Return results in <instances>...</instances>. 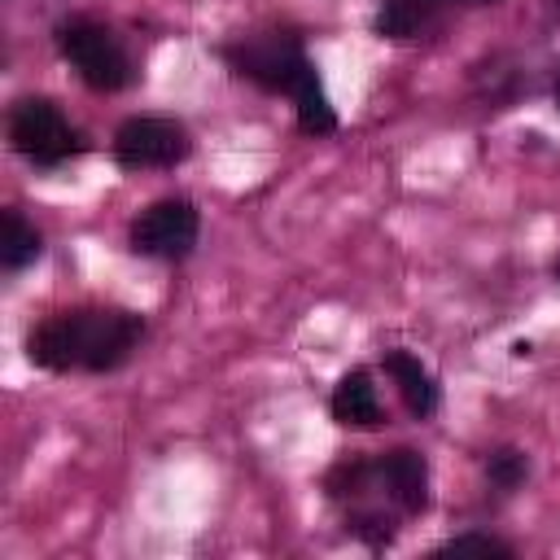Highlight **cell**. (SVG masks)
<instances>
[{"label":"cell","instance_id":"1","mask_svg":"<svg viewBox=\"0 0 560 560\" xmlns=\"http://www.w3.org/2000/svg\"><path fill=\"white\" fill-rule=\"evenodd\" d=\"M140 332H144L140 319L127 311H66L44 319L31 332L26 350L48 372H70V368L109 372L136 350Z\"/></svg>","mask_w":560,"mask_h":560},{"label":"cell","instance_id":"2","mask_svg":"<svg viewBox=\"0 0 560 560\" xmlns=\"http://www.w3.org/2000/svg\"><path fill=\"white\" fill-rule=\"evenodd\" d=\"M57 44H61V57L83 74L88 88L96 92H118L127 79H131V61L122 52V44L114 39L109 26L101 22H88V18H74L57 31Z\"/></svg>","mask_w":560,"mask_h":560},{"label":"cell","instance_id":"3","mask_svg":"<svg viewBox=\"0 0 560 560\" xmlns=\"http://www.w3.org/2000/svg\"><path fill=\"white\" fill-rule=\"evenodd\" d=\"M223 57H228V66H232L236 74L254 79V83L267 88V92H293L298 74L311 66L306 52H302V44H298L293 35H284V31L245 35V39L228 44Z\"/></svg>","mask_w":560,"mask_h":560},{"label":"cell","instance_id":"4","mask_svg":"<svg viewBox=\"0 0 560 560\" xmlns=\"http://www.w3.org/2000/svg\"><path fill=\"white\" fill-rule=\"evenodd\" d=\"M9 140H13L18 153H26L39 166H57V162H66L79 149V136L70 131V122L61 118V109L48 105V101H22V105H13V114H9Z\"/></svg>","mask_w":560,"mask_h":560},{"label":"cell","instance_id":"5","mask_svg":"<svg viewBox=\"0 0 560 560\" xmlns=\"http://www.w3.org/2000/svg\"><path fill=\"white\" fill-rule=\"evenodd\" d=\"M197 241V210L184 197H162L131 223V249L144 258H184Z\"/></svg>","mask_w":560,"mask_h":560},{"label":"cell","instance_id":"6","mask_svg":"<svg viewBox=\"0 0 560 560\" xmlns=\"http://www.w3.org/2000/svg\"><path fill=\"white\" fill-rule=\"evenodd\" d=\"M188 131L171 118H127L114 136V153L122 166H175L188 158Z\"/></svg>","mask_w":560,"mask_h":560},{"label":"cell","instance_id":"7","mask_svg":"<svg viewBox=\"0 0 560 560\" xmlns=\"http://www.w3.org/2000/svg\"><path fill=\"white\" fill-rule=\"evenodd\" d=\"M376 477H381V486L398 499L402 512H424V503H429V468H424V459H420L416 451L398 446V451L381 455Z\"/></svg>","mask_w":560,"mask_h":560},{"label":"cell","instance_id":"8","mask_svg":"<svg viewBox=\"0 0 560 560\" xmlns=\"http://www.w3.org/2000/svg\"><path fill=\"white\" fill-rule=\"evenodd\" d=\"M332 420L337 424H354V429H372L381 420V402H376V385L368 372H346L332 389Z\"/></svg>","mask_w":560,"mask_h":560},{"label":"cell","instance_id":"9","mask_svg":"<svg viewBox=\"0 0 560 560\" xmlns=\"http://www.w3.org/2000/svg\"><path fill=\"white\" fill-rule=\"evenodd\" d=\"M385 372L398 381V394H402V402L411 407V416H429V411L438 407V385H433V376L420 368V359H411L407 350H389V354H385Z\"/></svg>","mask_w":560,"mask_h":560},{"label":"cell","instance_id":"10","mask_svg":"<svg viewBox=\"0 0 560 560\" xmlns=\"http://www.w3.org/2000/svg\"><path fill=\"white\" fill-rule=\"evenodd\" d=\"M289 96L298 101V127H302V131L324 136V131L337 127V114H332V105H328V96H324V88H319L315 66H306V70L298 74V83H293Z\"/></svg>","mask_w":560,"mask_h":560},{"label":"cell","instance_id":"11","mask_svg":"<svg viewBox=\"0 0 560 560\" xmlns=\"http://www.w3.org/2000/svg\"><path fill=\"white\" fill-rule=\"evenodd\" d=\"M451 0H385L376 13V31L389 39H407L416 35L424 22H433Z\"/></svg>","mask_w":560,"mask_h":560},{"label":"cell","instance_id":"12","mask_svg":"<svg viewBox=\"0 0 560 560\" xmlns=\"http://www.w3.org/2000/svg\"><path fill=\"white\" fill-rule=\"evenodd\" d=\"M0 258L9 271H22L26 262L39 258V232L18 214V210H4V236H0Z\"/></svg>","mask_w":560,"mask_h":560},{"label":"cell","instance_id":"13","mask_svg":"<svg viewBox=\"0 0 560 560\" xmlns=\"http://www.w3.org/2000/svg\"><path fill=\"white\" fill-rule=\"evenodd\" d=\"M372 472H376V464H368V459H341V464L328 472V494H332V499L363 494V486H368Z\"/></svg>","mask_w":560,"mask_h":560},{"label":"cell","instance_id":"14","mask_svg":"<svg viewBox=\"0 0 560 560\" xmlns=\"http://www.w3.org/2000/svg\"><path fill=\"white\" fill-rule=\"evenodd\" d=\"M486 472H490V481H494L499 490H516V486L525 481V455L512 451V446H503V451H494V455L486 459Z\"/></svg>","mask_w":560,"mask_h":560},{"label":"cell","instance_id":"15","mask_svg":"<svg viewBox=\"0 0 560 560\" xmlns=\"http://www.w3.org/2000/svg\"><path fill=\"white\" fill-rule=\"evenodd\" d=\"M499 556V560H508L512 556V547L508 542H499V538H486V534H459V538H451L446 547H442V556Z\"/></svg>","mask_w":560,"mask_h":560},{"label":"cell","instance_id":"16","mask_svg":"<svg viewBox=\"0 0 560 560\" xmlns=\"http://www.w3.org/2000/svg\"><path fill=\"white\" fill-rule=\"evenodd\" d=\"M350 534H359L372 547H385L394 538V516H385V512H359V516H350Z\"/></svg>","mask_w":560,"mask_h":560},{"label":"cell","instance_id":"17","mask_svg":"<svg viewBox=\"0 0 560 560\" xmlns=\"http://www.w3.org/2000/svg\"><path fill=\"white\" fill-rule=\"evenodd\" d=\"M468 4H494V0H468Z\"/></svg>","mask_w":560,"mask_h":560},{"label":"cell","instance_id":"18","mask_svg":"<svg viewBox=\"0 0 560 560\" xmlns=\"http://www.w3.org/2000/svg\"><path fill=\"white\" fill-rule=\"evenodd\" d=\"M556 276H560V262H556Z\"/></svg>","mask_w":560,"mask_h":560},{"label":"cell","instance_id":"19","mask_svg":"<svg viewBox=\"0 0 560 560\" xmlns=\"http://www.w3.org/2000/svg\"><path fill=\"white\" fill-rule=\"evenodd\" d=\"M556 101H560V88H556Z\"/></svg>","mask_w":560,"mask_h":560}]
</instances>
